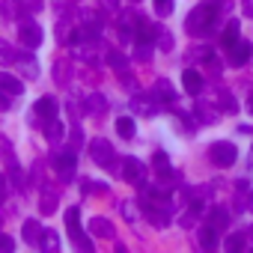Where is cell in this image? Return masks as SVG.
<instances>
[{
	"label": "cell",
	"instance_id": "cell-45",
	"mask_svg": "<svg viewBox=\"0 0 253 253\" xmlns=\"http://www.w3.org/2000/svg\"><path fill=\"white\" fill-rule=\"evenodd\" d=\"M9 92H3V89H0V110H9Z\"/></svg>",
	"mask_w": 253,
	"mask_h": 253
},
{
	"label": "cell",
	"instance_id": "cell-16",
	"mask_svg": "<svg viewBox=\"0 0 253 253\" xmlns=\"http://www.w3.org/2000/svg\"><path fill=\"white\" fill-rule=\"evenodd\" d=\"M89 232L98 235V238H113V235H116V232H113V223H110L107 217H101V214L89 217Z\"/></svg>",
	"mask_w": 253,
	"mask_h": 253
},
{
	"label": "cell",
	"instance_id": "cell-6",
	"mask_svg": "<svg viewBox=\"0 0 253 253\" xmlns=\"http://www.w3.org/2000/svg\"><path fill=\"white\" fill-rule=\"evenodd\" d=\"M122 179L134 188H146V167L137 158H125L122 161Z\"/></svg>",
	"mask_w": 253,
	"mask_h": 253
},
{
	"label": "cell",
	"instance_id": "cell-30",
	"mask_svg": "<svg viewBox=\"0 0 253 253\" xmlns=\"http://www.w3.org/2000/svg\"><path fill=\"white\" fill-rule=\"evenodd\" d=\"M66 226H69V232H75V229H81V209H78V206H72V209H66Z\"/></svg>",
	"mask_w": 253,
	"mask_h": 253
},
{
	"label": "cell",
	"instance_id": "cell-34",
	"mask_svg": "<svg viewBox=\"0 0 253 253\" xmlns=\"http://www.w3.org/2000/svg\"><path fill=\"white\" fill-rule=\"evenodd\" d=\"M57 42H72V27H69V18H63V21H57Z\"/></svg>",
	"mask_w": 253,
	"mask_h": 253
},
{
	"label": "cell",
	"instance_id": "cell-46",
	"mask_svg": "<svg viewBox=\"0 0 253 253\" xmlns=\"http://www.w3.org/2000/svg\"><path fill=\"white\" fill-rule=\"evenodd\" d=\"M244 15L253 18V0H244Z\"/></svg>",
	"mask_w": 253,
	"mask_h": 253
},
{
	"label": "cell",
	"instance_id": "cell-8",
	"mask_svg": "<svg viewBox=\"0 0 253 253\" xmlns=\"http://www.w3.org/2000/svg\"><path fill=\"white\" fill-rule=\"evenodd\" d=\"M57 206H60V188L57 185H42V197H39L42 214H54Z\"/></svg>",
	"mask_w": 253,
	"mask_h": 253
},
{
	"label": "cell",
	"instance_id": "cell-33",
	"mask_svg": "<svg viewBox=\"0 0 253 253\" xmlns=\"http://www.w3.org/2000/svg\"><path fill=\"white\" fill-rule=\"evenodd\" d=\"M119 211H122V217L128 220V223H134V220L140 217V211H137V203H122V206H119Z\"/></svg>",
	"mask_w": 253,
	"mask_h": 253
},
{
	"label": "cell",
	"instance_id": "cell-12",
	"mask_svg": "<svg viewBox=\"0 0 253 253\" xmlns=\"http://www.w3.org/2000/svg\"><path fill=\"white\" fill-rule=\"evenodd\" d=\"M152 170H155L158 176H164V179H182V176H179V173L170 167V158H167V152H161V149L152 155Z\"/></svg>",
	"mask_w": 253,
	"mask_h": 253
},
{
	"label": "cell",
	"instance_id": "cell-4",
	"mask_svg": "<svg viewBox=\"0 0 253 253\" xmlns=\"http://www.w3.org/2000/svg\"><path fill=\"white\" fill-rule=\"evenodd\" d=\"M209 158H211L214 167H232L235 158H238V149H235V143H229V140H217V143L209 146Z\"/></svg>",
	"mask_w": 253,
	"mask_h": 253
},
{
	"label": "cell",
	"instance_id": "cell-47",
	"mask_svg": "<svg viewBox=\"0 0 253 253\" xmlns=\"http://www.w3.org/2000/svg\"><path fill=\"white\" fill-rule=\"evenodd\" d=\"M247 113H250V116H253V92H250V95H247Z\"/></svg>",
	"mask_w": 253,
	"mask_h": 253
},
{
	"label": "cell",
	"instance_id": "cell-15",
	"mask_svg": "<svg viewBox=\"0 0 253 253\" xmlns=\"http://www.w3.org/2000/svg\"><path fill=\"white\" fill-rule=\"evenodd\" d=\"M149 223L152 226H158V229H164L167 223H170V203H155V209H149Z\"/></svg>",
	"mask_w": 253,
	"mask_h": 253
},
{
	"label": "cell",
	"instance_id": "cell-5",
	"mask_svg": "<svg viewBox=\"0 0 253 253\" xmlns=\"http://www.w3.org/2000/svg\"><path fill=\"white\" fill-rule=\"evenodd\" d=\"M18 39H21V45H24L27 51H33V48L42 45V27H39L33 18H21V21H18Z\"/></svg>",
	"mask_w": 253,
	"mask_h": 253
},
{
	"label": "cell",
	"instance_id": "cell-24",
	"mask_svg": "<svg viewBox=\"0 0 253 253\" xmlns=\"http://www.w3.org/2000/svg\"><path fill=\"white\" fill-rule=\"evenodd\" d=\"M69 78H72V63H69V60H57V63H54V81H57L60 86H66Z\"/></svg>",
	"mask_w": 253,
	"mask_h": 253
},
{
	"label": "cell",
	"instance_id": "cell-49",
	"mask_svg": "<svg viewBox=\"0 0 253 253\" xmlns=\"http://www.w3.org/2000/svg\"><path fill=\"white\" fill-rule=\"evenodd\" d=\"M131 3H140V0H131Z\"/></svg>",
	"mask_w": 253,
	"mask_h": 253
},
{
	"label": "cell",
	"instance_id": "cell-28",
	"mask_svg": "<svg viewBox=\"0 0 253 253\" xmlns=\"http://www.w3.org/2000/svg\"><path fill=\"white\" fill-rule=\"evenodd\" d=\"M86 107H89V113H92V116H101V113L107 110V98L95 92V95H89V98H86Z\"/></svg>",
	"mask_w": 253,
	"mask_h": 253
},
{
	"label": "cell",
	"instance_id": "cell-13",
	"mask_svg": "<svg viewBox=\"0 0 253 253\" xmlns=\"http://www.w3.org/2000/svg\"><path fill=\"white\" fill-rule=\"evenodd\" d=\"M0 89L9 92L12 98H18V95L24 92V81H21L18 75H12V72H0Z\"/></svg>",
	"mask_w": 253,
	"mask_h": 253
},
{
	"label": "cell",
	"instance_id": "cell-7",
	"mask_svg": "<svg viewBox=\"0 0 253 253\" xmlns=\"http://www.w3.org/2000/svg\"><path fill=\"white\" fill-rule=\"evenodd\" d=\"M15 69H18L27 81H36V78H39V63H36V57L27 54V51H15Z\"/></svg>",
	"mask_w": 253,
	"mask_h": 253
},
{
	"label": "cell",
	"instance_id": "cell-38",
	"mask_svg": "<svg viewBox=\"0 0 253 253\" xmlns=\"http://www.w3.org/2000/svg\"><path fill=\"white\" fill-rule=\"evenodd\" d=\"M30 176H33V182H36L39 188L45 185V182H42V176H45V164H42V158H36V161H33V170H30Z\"/></svg>",
	"mask_w": 253,
	"mask_h": 253
},
{
	"label": "cell",
	"instance_id": "cell-40",
	"mask_svg": "<svg viewBox=\"0 0 253 253\" xmlns=\"http://www.w3.org/2000/svg\"><path fill=\"white\" fill-rule=\"evenodd\" d=\"M220 107H223L226 113H235V98H232L229 92H220Z\"/></svg>",
	"mask_w": 253,
	"mask_h": 253
},
{
	"label": "cell",
	"instance_id": "cell-43",
	"mask_svg": "<svg viewBox=\"0 0 253 253\" xmlns=\"http://www.w3.org/2000/svg\"><path fill=\"white\" fill-rule=\"evenodd\" d=\"M6 194H9V182H6V176H0V206H3Z\"/></svg>",
	"mask_w": 253,
	"mask_h": 253
},
{
	"label": "cell",
	"instance_id": "cell-14",
	"mask_svg": "<svg viewBox=\"0 0 253 253\" xmlns=\"http://www.w3.org/2000/svg\"><path fill=\"white\" fill-rule=\"evenodd\" d=\"M45 137H48V143H63V137H66V125L60 122V116H51V119H45Z\"/></svg>",
	"mask_w": 253,
	"mask_h": 253
},
{
	"label": "cell",
	"instance_id": "cell-36",
	"mask_svg": "<svg viewBox=\"0 0 253 253\" xmlns=\"http://www.w3.org/2000/svg\"><path fill=\"white\" fill-rule=\"evenodd\" d=\"M0 63H3V66H15V51L3 39H0Z\"/></svg>",
	"mask_w": 253,
	"mask_h": 253
},
{
	"label": "cell",
	"instance_id": "cell-10",
	"mask_svg": "<svg viewBox=\"0 0 253 253\" xmlns=\"http://www.w3.org/2000/svg\"><path fill=\"white\" fill-rule=\"evenodd\" d=\"M250 54H253V45L250 42H244V39H238L232 48H229V66H244L247 60H250Z\"/></svg>",
	"mask_w": 253,
	"mask_h": 253
},
{
	"label": "cell",
	"instance_id": "cell-18",
	"mask_svg": "<svg viewBox=\"0 0 253 253\" xmlns=\"http://www.w3.org/2000/svg\"><path fill=\"white\" fill-rule=\"evenodd\" d=\"M42 232H45V226H42L36 217L24 220V229H21V235H24V241H27V244H39V241H42Z\"/></svg>",
	"mask_w": 253,
	"mask_h": 253
},
{
	"label": "cell",
	"instance_id": "cell-39",
	"mask_svg": "<svg viewBox=\"0 0 253 253\" xmlns=\"http://www.w3.org/2000/svg\"><path fill=\"white\" fill-rule=\"evenodd\" d=\"M170 12H173V0H155V15L167 18Z\"/></svg>",
	"mask_w": 253,
	"mask_h": 253
},
{
	"label": "cell",
	"instance_id": "cell-1",
	"mask_svg": "<svg viewBox=\"0 0 253 253\" xmlns=\"http://www.w3.org/2000/svg\"><path fill=\"white\" fill-rule=\"evenodd\" d=\"M214 15H217V9H214L211 3H203V6H194V9H191V15L185 18V30H188L191 36H200L203 30H209V27H211V21H214Z\"/></svg>",
	"mask_w": 253,
	"mask_h": 253
},
{
	"label": "cell",
	"instance_id": "cell-41",
	"mask_svg": "<svg viewBox=\"0 0 253 253\" xmlns=\"http://www.w3.org/2000/svg\"><path fill=\"white\" fill-rule=\"evenodd\" d=\"M24 3H27V15H39L42 6H45V0H24Z\"/></svg>",
	"mask_w": 253,
	"mask_h": 253
},
{
	"label": "cell",
	"instance_id": "cell-29",
	"mask_svg": "<svg viewBox=\"0 0 253 253\" xmlns=\"http://www.w3.org/2000/svg\"><path fill=\"white\" fill-rule=\"evenodd\" d=\"M72 244H75L78 250H84V253H92V241H89V235H84L81 229L72 232Z\"/></svg>",
	"mask_w": 253,
	"mask_h": 253
},
{
	"label": "cell",
	"instance_id": "cell-21",
	"mask_svg": "<svg viewBox=\"0 0 253 253\" xmlns=\"http://www.w3.org/2000/svg\"><path fill=\"white\" fill-rule=\"evenodd\" d=\"M152 95H155L158 101H173V98H176V89H173V84H170L167 78H158V81H155Z\"/></svg>",
	"mask_w": 253,
	"mask_h": 253
},
{
	"label": "cell",
	"instance_id": "cell-35",
	"mask_svg": "<svg viewBox=\"0 0 253 253\" xmlns=\"http://www.w3.org/2000/svg\"><path fill=\"white\" fill-rule=\"evenodd\" d=\"M81 191H84V194H104L107 185H98L95 179H81Z\"/></svg>",
	"mask_w": 253,
	"mask_h": 253
},
{
	"label": "cell",
	"instance_id": "cell-9",
	"mask_svg": "<svg viewBox=\"0 0 253 253\" xmlns=\"http://www.w3.org/2000/svg\"><path fill=\"white\" fill-rule=\"evenodd\" d=\"M0 15L6 21H21L27 15V3L24 0H0Z\"/></svg>",
	"mask_w": 253,
	"mask_h": 253
},
{
	"label": "cell",
	"instance_id": "cell-11",
	"mask_svg": "<svg viewBox=\"0 0 253 253\" xmlns=\"http://www.w3.org/2000/svg\"><path fill=\"white\" fill-rule=\"evenodd\" d=\"M131 110L134 113H140V116H152V113H158V98L152 95H140V92H134V98H131Z\"/></svg>",
	"mask_w": 253,
	"mask_h": 253
},
{
	"label": "cell",
	"instance_id": "cell-3",
	"mask_svg": "<svg viewBox=\"0 0 253 253\" xmlns=\"http://www.w3.org/2000/svg\"><path fill=\"white\" fill-rule=\"evenodd\" d=\"M51 164H54V170H57V176H60V185H69V182H75V167H78L75 149H63V152H57Z\"/></svg>",
	"mask_w": 253,
	"mask_h": 253
},
{
	"label": "cell",
	"instance_id": "cell-2",
	"mask_svg": "<svg viewBox=\"0 0 253 253\" xmlns=\"http://www.w3.org/2000/svg\"><path fill=\"white\" fill-rule=\"evenodd\" d=\"M89 158H92L98 167H104V170H116V152H113V146H110L104 137H95V140L89 143Z\"/></svg>",
	"mask_w": 253,
	"mask_h": 253
},
{
	"label": "cell",
	"instance_id": "cell-20",
	"mask_svg": "<svg viewBox=\"0 0 253 253\" xmlns=\"http://www.w3.org/2000/svg\"><path fill=\"white\" fill-rule=\"evenodd\" d=\"M209 226H214L217 232H223V229L229 226V211H226L223 206H214V209L209 211Z\"/></svg>",
	"mask_w": 253,
	"mask_h": 253
},
{
	"label": "cell",
	"instance_id": "cell-25",
	"mask_svg": "<svg viewBox=\"0 0 253 253\" xmlns=\"http://www.w3.org/2000/svg\"><path fill=\"white\" fill-rule=\"evenodd\" d=\"M48 253H57L60 247H63V241H60V232H54V229H45L42 232V241H39Z\"/></svg>",
	"mask_w": 253,
	"mask_h": 253
},
{
	"label": "cell",
	"instance_id": "cell-31",
	"mask_svg": "<svg viewBox=\"0 0 253 253\" xmlns=\"http://www.w3.org/2000/svg\"><path fill=\"white\" fill-rule=\"evenodd\" d=\"M125 63H128V60H125L119 51H107V66H110L113 72H125Z\"/></svg>",
	"mask_w": 253,
	"mask_h": 253
},
{
	"label": "cell",
	"instance_id": "cell-48",
	"mask_svg": "<svg viewBox=\"0 0 253 253\" xmlns=\"http://www.w3.org/2000/svg\"><path fill=\"white\" fill-rule=\"evenodd\" d=\"M247 244H250V247H253V232H247Z\"/></svg>",
	"mask_w": 253,
	"mask_h": 253
},
{
	"label": "cell",
	"instance_id": "cell-27",
	"mask_svg": "<svg viewBox=\"0 0 253 253\" xmlns=\"http://www.w3.org/2000/svg\"><path fill=\"white\" fill-rule=\"evenodd\" d=\"M197 238H200V247H206V250H211V247L217 244V229H214V226H203Z\"/></svg>",
	"mask_w": 253,
	"mask_h": 253
},
{
	"label": "cell",
	"instance_id": "cell-17",
	"mask_svg": "<svg viewBox=\"0 0 253 253\" xmlns=\"http://www.w3.org/2000/svg\"><path fill=\"white\" fill-rule=\"evenodd\" d=\"M182 86H185L191 95H200V89H203V75H200L197 69H185V72H182Z\"/></svg>",
	"mask_w": 253,
	"mask_h": 253
},
{
	"label": "cell",
	"instance_id": "cell-42",
	"mask_svg": "<svg viewBox=\"0 0 253 253\" xmlns=\"http://www.w3.org/2000/svg\"><path fill=\"white\" fill-rule=\"evenodd\" d=\"M15 247V241H12V235H6V232H0V253H9Z\"/></svg>",
	"mask_w": 253,
	"mask_h": 253
},
{
	"label": "cell",
	"instance_id": "cell-26",
	"mask_svg": "<svg viewBox=\"0 0 253 253\" xmlns=\"http://www.w3.org/2000/svg\"><path fill=\"white\" fill-rule=\"evenodd\" d=\"M194 110H197V119H200L203 125H211V122H217V113H214V107H211V104L200 101V104H197Z\"/></svg>",
	"mask_w": 253,
	"mask_h": 253
},
{
	"label": "cell",
	"instance_id": "cell-37",
	"mask_svg": "<svg viewBox=\"0 0 253 253\" xmlns=\"http://www.w3.org/2000/svg\"><path fill=\"white\" fill-rule=\"evenodd\" d=\"M155 36H158V48H161V51H173V36H170L164 27H158Z\"/></svg>",
	"mask_w": 253,
	"mask_h": 253
},
{
	"label": "cell",
	"instance_id": "cell-19",
	"mask_svg": "<svg viewBox=\"0 0 253 253\" xmlns=\"http://www.w3.org/2000/svg\"><path fill=\"white\" fill-rule=\"evenodd\" d=\"M33 113H36V119H51V116H57V104H54V98H51V95L39 98V101L33 104Z\"/></svg>",
	"mask_w": 253,
	"mask_h": 253
},
{
	"label": "cell",
	"instance_id": "cell-44",
	"mask_svg": "<svg viewBox=\"0 0 253 253\" xmlns=\"http://www.w3.org/2000/svg\"><path fill=\"white\" fill-rule=\"evenodd\" d=\"M72 149H75V152L81 149V128H78V125L72 128Z\"/></svg>",
	"mask_w": 253,
	"mask_h": 253
},
{
	"label": "cell",
	"instance_id": "cell-23",
	"mask_svg": "<svg viewBox=\"0 0 253 253\" xmlns=\"http://www.w3.org/2000/svg\"><path fill=\"white\" fill-rule=\"evenodd\" d=\"M238 42V21L232 18V21H226V27H223V33H220V45L229 51L232 45Z\"/></svg>",
	"mask_w": 253,
	"mask_h": 253
},
{
	"label": "cell",
	"instance_id": "cell-22",
	"mask_svg": "<svg viewBox=\"0 0 253 253\" xmlns=\"http://www.w3.org/2000/svg\"><path fill=\"white\" fill-rule=\"evenodd\" d=\"M116 134H119V137H125V140H131V137L137 134L134 119H131V116H119V119H116Z\"/></svg>",
	"mask_w": 253,
	"mask_h": 253
},
{
	"label": "cell",
	"instance_id": "cell-32",
	"mask_svg": "<svg viewBox=\"0 0 253 253\" xmlns=\"http://www.w3.org/2000/svg\"><path fill=\"white\" fill-rule=\"evenodd\" d=\"M244 244H247V235H238V232L226 235V250H229V253H238Z\"/></svg>",
	"mask_w": 253,
	"mask_h": 253
}]
</instances>
